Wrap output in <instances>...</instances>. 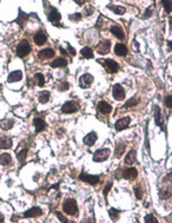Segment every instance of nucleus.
Returning <instances> with one entry per match:
<instances>
[{
  "label": "nucleus",
  "instance_id": "nucleus-1",
  "mask_svg": "<svg viewBox=\"0 0 172 223\" xmlns=\"http://www.w3.org/2000/svg\"><path fill=\"white\" fill-rule=\"evenodd\" d=\"M63 210L67 214V215L75 216L78 214V203L75 198H67L65 200L63 204Z\"/></svg>",
  "mask_w": 172,
  "mask_h": 223
},
{
  "label": "nucleus",
  "instance_id": "nucleus-2",
  "mask_svg": "<svg viewBox=\"0 0 172 223\" xmlns=\"http://www.w3.org/2000/svg\"><path fill=\"white\" fill-rule=\"evenodd\" d=\"M31 52V45L30 43L26 40V39H24L21 40L20 43H19V45L17 47V54H18V57H20V58H24V57H26L27 54Z\"/></svg>",
  "mask_w": 172,
  "mask_h": 223
},
{
  "label": "nucleus",
  "instance_id": "nucleus-3",
  "mask_svg": "<svg viewBox=\"0 0 172 223\" xmlns=\"http://www.w3.org/2000/svg\"><path fill=\"white\" fill-rule=\"evenodd\" d=\"M111 154L110 149H98L97 151L93 154V161L99 163V162H104L109 158V156Z\"/></svg>",
  "mask_w": 172,
  "mask_h": 223
},
{
  "label": "nucleus",
  "instance_id": "nucleus-4",
  "mask_svg": "<svg viewBox=\"0 0 172 223\" xmlns=\"http://www.w3.org/2000/svg\"><path fill=\"white\" fill-rule=\"evenodd\" d=\"M79 110V104L75 102V100H70V102H66L63 106H61V112L63 113H73L75 111H78Z\"/></svg>",
  "mask_w": 172,
  "mask_h": 223
},
{
  "label": "nucleus",
  "instance_id": "nucleus-5",
  "mask_svg": "<svg viewBox=\"0 0 172 223\" xmlns=\"http://www.w3.org/2000/svg\"><path fill=\"white\" fill-rule=\"evenodd\" d=\"M79 179L82 181V182H87V183L91 185H97L98 183H99V181H100L99 176H96V175H89V174H84V172H82V174L79 175Z\"/></svg>",
  "mask_w": 172,
  "mask_h": 223
},
{
  "label": "nucleus",
  "instance_id": "nucleus-6",
  "mask_svg": "<svg viewBox=\"0 0 172 223\" xmlns=\"http://www.w3.org/2000/svg\"><path fill=\"white\" fill-rule=\"evenodd\" d=\"M93 83V76L90 73H85L79 78V85L82 89H89Z\"/></svg>",
  "mask_w": 172,
  "mask_h": 223
},
{
  "label": "nucleus",
  "instance_id": "nucleus-7",
  "mask_svg": "<svg viewBox=\"0 0 172 223\" xmlns=\"http://www.w3.org/2000/svg\"><path fill=\"white\" fill-rule=\"evenodd\" d=\"M112 94H113V97H114V99H117V100L125 99V96H126V94H125V90H124V87L119 84H117V85H114V86H113Z\"/></svg>",
  "mask_w": 172,
  "mask_h": 223
},
{
  "label": "nucleus",
  "instance_id": "nucleus-8",
  "mask_svg": "<svg viewBox=\"0 0 172 223\" xmlns=\"http://www.w3.org/2000/svg\"><path fill=\"white\" fill-rule=\"evenodd\" d=\"M60 19H61V16H60L59 12L57 11V8H52L51 12L48 13V20H50L54 26L61 27V25H60V23H59Z\"/></svg>",
  "mask_w": 172,
  "mask_h": 223
},
{
  "label": "nucleus",
  "instance_id": "nucleus-9",
  "mask_svg": "<svg viewBox=\"0 0 172 223\" xmlns=\"http://www.w3.org/2000/svg\"><path fill=\"white\" fill-rule=\"evenodd\" d=\"M104 66L105 69L107 70V72H110V73H116L119 70L118 63L112 60V59H106V60H104Z\"/></svg>",
  "mask_w": 172,
  "mask_h": 223
},
{
  "label": "nucleus",
  "instance_id": "nucleus-10",
  "mask_svg": "<svg viewBox=\"0 0 172 223\" xmlns=\"http://www.w3.org/2000/svg\"><path fill=\"white\" fill-rule=\"evenodd\" d=\"M43 215V210L39 207H33L29 209L27 211L24 213V217L26 218H33V217H39V216Z\"/></svg>",
  "mask_w": 172,
  "mask_h": 223
},
{
  "label": "nucleus",
  "instance_id": "nucleus-11",
  "mask_svg": "<svg viewBox=\"0 0 172 223\" xmlns=\"http://www.w3.org/2000/svg\"><path fill=\"white\" fill-rule=\"evenodd\" d=\"M131 123V118L130 117H124V118H120L118 119L116 124H114V126H116V130L117 131H121L124 130V129H126L127 126L130 125Z\"/></svg>",
  "mask_w": 172,
  "mask_h": 223
},
{
  "label": "nucleus",
  "instance_id": "nucleus-12",
  "mask_svg": "<svg viewBox=\"0 0 172 223\" xmlns=\"http://www.w3.org/2000/svg\"><path fill=\"white\" fill-rule=\"evenodd\" d=\"M121 176L126 179H135L138 176V171L136 168H127V169H124L123 172H121Z\"/></svg>",
  "mask_w": 172,
  "mask_h": 223
},
{
  "label": "nucleus",
  "instance_id": "nucleus-13",
  "mask_svg": "<svg viewBox=\"0 0 172 223\" xmlns=\"http://www.w3.org/2000/svg\"><path fill=\"white\" fill-rule=\"evenodd\" d=\"M110 47H111V41L110 40H104L103 43H100L99 45H98V53L99 54H107L110 52Z\"/></svg>",
  "mask_w": 172,
  "mask_h": 223
},
{
  "label": "nucleus",
  "instance_id": "nucleus-14",
  "mask_svg": "<svg viewBox=\"0 0 172 223\" xmlns=\"http://www.w3.org/2000/svg\"><path fill=\"white\" fill-rule=\"evenodd\" d=\"M97 139H98L97 133H96V132H90L89 135H86V136L84 137V144L87 146H92L96 144Z\"/></svg>",
  "mask_w": 172,
  "mask_h": 223
},
{
  "label": "nucleus",
  "instance_id": "nucleus-15",
  "mask_svg": "<svg viewBox=\"0 0 172 223\" xmlns=\"http://www.w3.org/2000/svg\"><path fill=\"white\" fill-rule=\"evenodd\" d=\"M98 110H99V112H101L103 115H107V113H110V112L112 111V106H111L107 102L100 100V102L98 103Z\"/></svg>",
  "mask_w": 172,
  "mask_h": 223
},
{
  "label": "nucleus",
  "instance_id": "nucleus-16",
  "mask_svg": "<svg viewBox=\"0 0 172 223\" xmlns=\"http://www.w3.org/2000/svg\"><path fill=\"white\" fill-rule=\"evenodd\" d=\"M23 79V72L19 71V70H15V71H12L7 77V82L10 83H15V82H19Z\"/></svg>",
  "mask_w": 172,
  "mask_h": 223
},
{
  "label": "nucleus",
  "instance_id": "nucleus-17",
  "mask_svg": "<svg viewBox=\"0 0 172 223\" xmlns=\"http://www.w3.org/2000/svg\"><path fill=\"white\" fill-rule=\"evenodd\" d=\"M38 57H39V59H41V60H44V59H50V58L54 57V51H53L52 48H44V50H41V51L38 53Z\"/></svg>",
  "mask_w": 172,
  "mask_h": 223
},
{
  "label": "nucleus",
  "instance_id": "nucleus-18",
  "mask_svg": "<svg viewBox=\"0 0 172 223\" xmlns=\"http://www.w3.org/2000/svg\"><path fill=\"white\" fill-rule=\"evenodd\" d=\"M33 40H34V43L37 44L38 46H41V45H44L46 41H47V37H46L43 32H38L37 34H34Z\"/></svg>",
  "mask_w": 172,
  "mask_h": 223
},
{
  "label": "nucleus",
  "instance_id": "nucleus-19",
  "mask_svg": "<svg viewBox=\"0 0 172 223\" xmlns=\"http://www.w3.org/2000/svg\"><path fill=\"white\" fill-rule=\"evenodd\" d=\"M12 138L11 137H7V136H2L0 137V149H10L12 148Z\"/></svg>",
  "mask_w": 172,
  "mask_h": 223
},
{
  "label": "nucleus",
  "instance_id": "nucleus-20",
  "mask_svg": "<svg viewBox=\"0 0 172 223\" xmlns=\"http://www.w3.org/2000/svg\"><path fill=\"white\" fill-rule=\"evenodd\" d=\"M110 31H111V33H112L116 38L120 39V40L125 39V33H124V31L121 30V27H119V26H112Z\"/></svg>",
  "mask_w": 172,
  "mask_h": 223
},
{
  "label": "nucleus",
  "instance_id": "nucleus-21",
  "mask_svg": "<svg viewBox=\"0 0 172 223\" xmlns=\"http://www.w3.org/2000/svg\"><path fill=\"white\" fill-rule=\"evenodd\" d=\"M114 53L119 57H124L127 54V47L124 44H117L114 47Z\"/></svg>",
  "mask_w": 172,
  "mask_h": 223
},
{
  "label": "nucleus",
  "instance_id": "nucleus-22",
  "mask_svg": "<svg viewBox=\"0 0 172 223\" xmlns=\"http://www.w3.org/2000/svg\"><path fill=\"white\" fill-rule=\"evenodd\" d=\"M33 124H34V126H36V132H41L43 130H45L46 123L41 119V118H34Z\"/></svg>",
  "mask_w": 172,
  "mask_h": 223
},
{
  "label": "nucleus",
  "instance_id": "nucleus-23",
  "mask_svg": "<svg viewBox=\"0 0 172 223\" xmlns=\"http://www.w3.org/2000/svg\"><path fill=\"white\" fill-rule=\"evenodd\" d=\"M67 65V60L65 59V58H61V57H59V58H57V59H54L52 62V64H51V66L52 67H65Z\"/></svg>",
  "mask_w": 172,
  "mask_h": 223
},
{
  "label": "nucleus",
  "instance_id": "nucleus-24",
  "mask_svg": "<svg viewBox=\"0 0 172 223\" xmlns=\"http://www.w3.org/2000/svg\"><path fill=\"white\" fill-rule=\"evenodd\" d=\"M11 162H12V156L10 154L5 152V154L0 155V165L6 167L8 164H11Z\"/></svg>",
  "mask_w": 172,
  "mask_h": 223
},
{
  "label": "nucleus",
  "instance_id": "nucleus-25",
  "mask_svg": "<svg viewBox=\"0 0 172 223\" xmlns=\"http://www.w3.org/2000/svg\"><path fill=\"white\" fill-rule=\"evenodd\" d=\"M136 160H137V152H136V150H131L125 157V163L128 165H132L136 162Z\"/></svg>",
  "mask_w": 172,
  "mask_h": 223
},
{
  "label": "nucleus",
  "instance_id": "nucleus-26",
  "mask_svg": "<svg viewBox=\"0 0 172 223\" xmlns=\"http://www.w3.org/2000/svg\"><path fill=\"white\" fill-rule=\"evenodd\" d=\"M50 97H51V93L48 92V91H43V92L39 93L38 100H39L41 104H46V103L50 100Z\"/></svg>",
  "mask_w": 172,
  "mask_h": 223
},
{
  "label": "nucleus",
  "instance_id": "nucleus-27",
  "mask_svg": "<svg viewBox=\"0 0 172 223\" xmlns=\"http://www.w3.org/2000/svg\"><path fill=\"white\" fill-rule=\"evenodd\" d=\"M160 108L159 106H155V121L158 126H160L163 129V122H162V118H160Z\"/></svg>",
  "mask_w": 172,
  "mask_h": 223
},
{
  "label": "nucleus",
  "instance_id": "nucleus-28",
  "mask_svg": "<svg viewBox=\"0 0 172 223\" xmlns=\"http://www.w3.org/2000/svg\"><path fill=\"white\" fill-rule=\"evenodd\" d=\"M13 125H14L13 119H5V121H2V122L0 123V128H1L2 130H10V129L13 128Z\"/></svg>",
  "mask_w": 172,
  "mask_h": 223
},
{
  "label": "nucleus",
  "instance_id": "nucleus-29",
  "mask_svg": "<svg viewBox=\"0 0 172 223\" xmlns=\"http://www.w3.org/2000/svg\"><path fill=\"white\" fill-rule=\"evenodd\" d=\"M26 156H27V149H23L20 151H17V157H18V161L20 162V165H23L25 163Z\"/></svg>",
  "mask_w": 172,
  "mask_h": 223
},
{
  "label": "nucleus",
  "instance_id": "nucleus-30",
  "mask_svg": "<svg viewBox=\"0 0 172 223\" xmlns=\"http://www.w3.org/2000/svg\"><path fill=\"white\" fill-rule=\"evenodd\" d=\"M80 54H82L84 58L86 59H90V58H93V51L90 47H82V51H80Z\"/></svg>",
  "mask_w": 172,
  "mask_h": 223
},
{
  "label": "nucleus",
  "instance_id": "nucleus-31",
  "mask_svg": "<svg viewBox=\"0 0 172 223\" xmlns=\"http://www.w3.org/2000/svg\"><path fill=\"white\" fill-rule=\"evenodd\" d=\"M29 19V16L26 14V13H24L23 11L20 10L19 11V16H18V19H17V23L19 24L20 26H24V24H25V21Z\"/></svg>",
  "mask_w": 172,
  "mask_h": 223
},
{
  "label": "nucleus",
  "instance_id": "nucleus-32",
  "mask_svg": "<svg viewBox=\"0 0 172 223\" xmlns=\"http://www.w3.org/2000/svg\"><path fill=\"white\" fill-rule=\"evenodd\" d=\"M125 148H126V144H125V143H119V144H117L114 155H116L117 157H121V155L124 154V151H125Z\"/></svg>",
  "mask_w": 172,
  "mask_h": 223
},
{
  "label": "nucleus",
  "instance_id": "nucleus-33",
  "mask_svg": "<svg viewBox=\"0 0 172 223\" xmlns=\"http://www.w3.org/2000/svg\"><path fill=\"white\" fill-rule=\"evenodd\" d=\"M110 8L112 10V12H114L116 14H119V16L124 14V13L126 12L125 7H123V6H116V5H112V6H110Z\"/></svg>",
  "mask_w": 172,
  "mask_h": 223
},
{
  "label": "nucleus",
  "instance_id": "nucleus-34",
  "mask_svg": "<svg viewBox=\"0 0 172 223\" xmlns=\"http://www.w3.org/2000/svg\"><path fill=\"white\" fill-rule=\"evenodd\" d=\"M34 79L37 80V85L38 86H44L45 84V78L41 73H36L34 75Z\"/></svg>",
  "mask_w": 172,
  "mask_h": 223
},
{
  "label": "nucleus",
  "instance_id": "nucleus-35",
  "mask_svg": "<svg viewBox=\"0 0 172 223\" xmlns=\"http://www.w3.org/2000/svg\"><path fill=\"white\" fill-rule=\"evenodd\" d=\"M109 214H110V217H111V220L113 221H117L118 220V217H119V214H120V210H117V209H110L109 210Z\"/></svg>",
  "mask_w": 172,
  "mask_h": 223
},
{
  "label": "nucleus",
  "instance_id": "nucleus-36",
  "mask_svg": "<svg viewBox=\"0 0 172 223\" xmlns=\"http://www.w3.org/2000/svg\"><path fill=\"white\" fill-rule=\"evenodd\" d=\"M159 195H160V197L163 200H167V198L171 197V191H170V189H162Z\"/></svg>",
  "mask_w": 172,
  "mask_h": 223
},
{
  "label": "nucleus",
  "instance_id": "nucleus-37",
  "mask_svg": "<svg viewBox=\"0 0 172 223\" xmlns=\"http://www.w3.org/2000/svg\"><path fill=\"white\" fill-rule=\"evenodd\" d=\"M138 103H139V102H138V99H137V98H131V99H128L126 102V104L124 105V108H131V106H136Z\"/></svg>",
  "mask_w": 172,
  "mask_h": 223
},
{
  "label": "nucleus",
  "instance_id": "nucleus-38",
  "mask_svg": "<svg viewBox=\"0 0 172 223\" xmlns=\"http://www.w3.org/2000/svg\"><path fill=\"white\" fill-rule=\"evenodd\" d=\"M162 4L164 5L165 11L167 13H171V0H162Z\"/></svg>",
  "mask_w": 172,
  "mask_h": 223
},
{
  "label": "nucleus",
  "instance_id": "nucleus-39",
  "mask_svg": "<svg viewBox=\"0 0 172 223\" xmlns=\"http://www.w3.org/2000/svg\"><path fill=\"white\" fill-rule=\"evenodd\" d=\"M68 19L71 21H79L82 19V14L80 13H75V14H70L68 16Z\"/></svg>",
  "mask_w": 172,
  "mask_h": 223
},
{
  "label": "nucleus",
  "instance_id": "nucleus-40",
  "mask_svg": "<svg viewBox=\"0 0 172 223\" xmlns=\"http://www.w3.org/2000/svg\"><path fill=\"white\" fill-rule=\"evenodd\" d=\"M135 194H136V197L138 198V200H140L143 197V189H142V186H136L135 188Z\"/></svg>",
  "mask_w": 172,
  "mask_h": 223
},
{
  "label": "nucleus",
  "instance_id": "nucleus-41",
  "mask_svg": "<svg viewBox=\"0 0 172 223\" xmlns=\"http://www.w3.org/2000/svg\"><path fill=\"white\" fill-rule=\"evenodd\" d=\"M164 103H165V106H166V108L171 109V106H172V96L171 94H167V96L165 97Z\"/></svg>",
  "mask_w": 172,
  "mask_h": 223
},
{
  "label": "nucleus",
  "instance_id": "nucleus-42",
  "mask_svg": "<svg viewBox=\"0 0 172 223\" xmlns=\"http://www.w3.org/2000/svg\"><path fill=\"white\" fill-rule=\"evenodd\" d=\"M68 89H70V84H68L67 82H63V83L58 86V90H59V91H67Z\"/></svg>",
  "mask_w": 172,
  "mask_h": 223
},
{
  "label": "nucleus",
  "instance_id": "nucleus-43",
  "mask_svg": "<svg viewBox=\"0 0 172 223\" xmlns=\"http://www.w3.org/2000/svg\"><path fill=\"white\" fill-rule=\"evenodd\" d=\"M145 222L158 223V221H157V218H155V216L153 215H147V216H145Z\"/></svg>",
  "mask_w": 172,
  "mask_h": 223
},
{
  "label": "nucleus",
  "instance_id": "nucleus-44",
  "mask_svg": "<svg viewBox=\"0 0 172 223\" xmlns=\"http://www.w3.org/2000/svg\"><path fill=\"white\" fill-rule=\"evenodd\" d=\"M93 12H94V7H92V6H89V7L86 8L85 11H84V16L89 17L91 14H93Z\"/></svg>",
  "mask_w": 172,
  "mask_h": 223
},
{
  "label": "nucleus",
  "instance_id": "nucleus-45",
  "mask_svg": "<svg viewBox=\"0 0 172 223\" xmlns=\"http://www.w3.org/2000/svg\"><path fill=\"white\" fill-rule=\"evenodd\" d=\"M111 188H112V183H109V184L104 188V196L105 197H107V194H109V191L111 190Z\"/></svg>",
  "mask_w": 172,
  "mask_h": 223
},
{
  "label": "nucleus",
  "instance_id": "nucleus-46",
  "mask_svg": "<svg viewBox=\"0 0 172 223\" xmlns=\"http://www.w3.org/2000/svg\"><path fill=\"white\" fill-rule=\"evenodd\" d=\"M151 16H152V8H147L146 12H145V14H144V19H147Z\"/></svg>",
  "mask_w": 172,
  "mask_h": 223
},
{
  "label": "nucleus",
  "instance_id": "nucleus-47",
  "mask_svg": "<svg viewBox=\"0 0 172 223\" xmlns=\"http://www.w3.org/2000/svg\"><path fill=\"white\" fill-rule=\"evenodd\" d=\"M55 215H57V216H58V217H59V220H60V221H61V222H67V220H66V218H65L64 216L61 215V214H60L59 211H55Z\"/></svg>",
  "mask_w": 172,
  "mask_h": 223
},
{
  "label": "nucleus",
  "instance_id": "nucleus-48",
  "mask_svg": "<svg viewBox=\"0 0 172 223\" xmlns=\"http://www.w3.org/2000/svg\"><path fill=\"white\" fill-rule=\"evenodd\" d=\"M67 50H68V52H70V54H71V56H75V53H77L75 48H73L72 46H70V45H67Z\"/></svg>",
  "mask_w": 172,
  "mask_h": 223
},
{
  "label": "nucleus",
  "instance_id": "nucleus-49",
  "mask_svg": "<svg viewBox=\"0 0 172 223\" xmlns=\"http://www.w3.org/2000/svg\"><path fill=\"white\" fill-rule=\"evenodd\" d=\"M85 1H86V0H75V4H78V5H80V6H82V5H84V2H85Z\"/></svg>",
  "mask_w": 172,
  "mask_h": 223
},
{
  "label": "nucleus",
  "instance_id": "nucleus-50",
  "mask_svg": "<svg viewBox=\"0 0 172 223\" xmlns=\"http://www.w3.org/2000/svg\"><path fill=\"white\" fill-rule=\"evenodd\" d=\"M4 220H5V218H4V215L0 213V222H4Z\"/></svg>",
  "mask_w": 172,
  "mask_h": 223
},
{
  "label": "nucleus",
  "instance_id": "nucleus-51",
  "mask_svg": "<svg viewBox=\"0 0 172 223\" xmlns=\"http://www.w3.org/2000/svg\"><path fill=\"white\" fill-rule=\"evenodd\" d=\"M171 45H172V43L170 41V40H169V41H167V46H169V48H170V50H171Z\"/></svg>",
  "mask_w": 172,
  "mask_h": 223
},
{
  "label": "nucleus",
  "instance_id": "nucleus-52",
  "mask_svg": "<svg viewBox=\"0 0 172 223\" xmlns=\"http://www.w3.org/2000/svg\"><path fill=\"white\" fill-rule=\"evenodd\" d=\"M60 52H61L63 54H67V53H66V51H65L64 48H60Z\"/></svg>",
  "mask_w": 172,
  "mask_h": 223
}]
</instances>
